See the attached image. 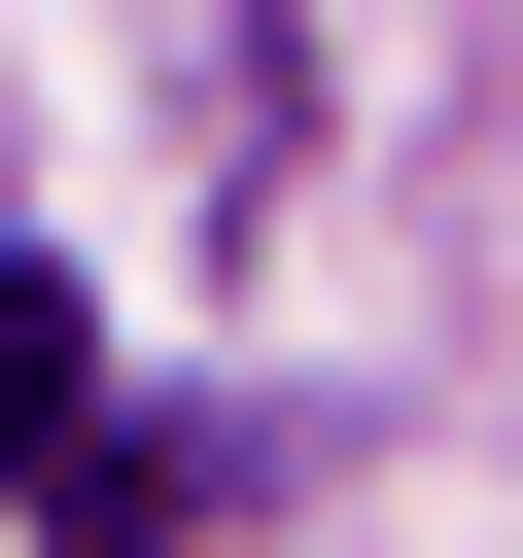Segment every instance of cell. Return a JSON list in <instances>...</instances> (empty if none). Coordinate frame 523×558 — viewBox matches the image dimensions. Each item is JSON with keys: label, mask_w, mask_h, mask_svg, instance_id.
Instances as JSON below:
<instances>
[{"label": "cell", "mask_w": 523, "mask_h": 558, "mask_svg": "<svg viewBox=\"0 0 523 558\" xmlns=\"http://www.w3.org/2000/svg\"><path fill=\"white\" fill-rule=\"evenodd\" d=\"M0 488H35V558H209V453L105 384V314L0 244Z\"/></svg>", "instance_id": "1"}]
</instances>
